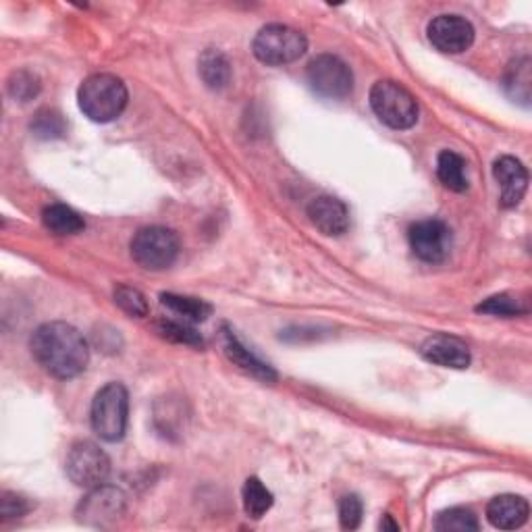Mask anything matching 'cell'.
I'll return each instance as SVG.
<instances>
[{"instance_id":"cell-1","label":"cell","mask_w":532,"mask_h":532,"mask_svg":"<svg viewBox=\"0 0 532 532\" xmlns=\"http://www.w3.org/2000/svg\"><path fill=\"white\" fill-rule=\"evenodd\" d=\"M32 356L55 379L82 375L90 362V348L84 335L67 323H46L38 327L30 341Z\"/></svg>"},{"instance_id":"cell-2","label":"cell","mask_w":532,"mask_h":532,"mask_svg":"<svg viewBox=\"0 0 532 532\" xmlns=\"http://www.w3.org/2000/svg\"><path fill=\"white\" fill-rule=\"evenodd\" d=\"M127 88L117 75L96 73L86 77L77 92L82 113L94 123H111L127 106Z\"/></svg>"},{"instance_id":"cell-3","label":"cell","mask_w":532,"mask_h":532,"mask_svg":"<svg viewBox=\"0 0 532 532\" xmlns=\"http://www.w3.org/2000/svg\"><path fill=\"white\" fill-rule=\"evenodd\" d=\"M252 50L260 63L279 67L302 59L308 50V40L300 30L283 23H271L256 34Z\"/></svg>"},{"instance_id":"cell-4","label":"cell","mask_w":532,"mask_h":532,"mask_svg":"<svg viewBox=\"0 0 532 532\" xmlns=\"http://www.w3.org/2000/svg\"><path fill=\"white\" fill-rule=\"evenodd\" d=\"M127 414H129L127 389L121 383L104 385L92 402V429L100 439L117 443L125 437Z\"/></svg>"},{"instance_id":"cell-5","label":"cell","mask_w":532,"mask_h":532,"mask_svg":"<svg viewBox=\"0 0 532 532\" xmlns=\"http://www.w3.org/2000/svg\"><path fill=\"white\" fill-rule=\"evenodd\" d=\"M370 106L375 115L391 129H410L418 121L416 98L395 82H377L370 90Z\"/></svg>"},{"instance_id":"cell-6","label":"cell","mask_w":532,"mask_h":532,"mask_svg":"<svg viewBox=\"0 0 532 532\" xmlns=\"http://www.w3.org/2000/svg\"><path fill=\"white\" fill-rule=\"evenodd\" d=\"M131 258L146 271H165L179 256V237L167 227H144L131 239Z\"/></svg>"},{"instance_id":"cell-7","label":"cell","mask_w":532,"mask_h":532,"mask_svg":"<svg viewBox=\"0 0 532 532\" xmlns=\"http://www.w3.org/2000/svg\"><path fill=\"white\" fill-rule=\"evenodd\" d=\"M65 470L73 485L90 491L106 483L111 474V460L96 443L79 441L69 449Z\"/></svg>"},{"instance_id":"cell-8","label":"cell","mask_w":532,"mask_h":532,"mask_svg":"<svg viewBox=\"0 0 532 532\" xmlns=\"http://www.w3.org/2000/svg\"><path fill=\"white\" fill-rule=\"evenodd\" d=\"M306 79L314 94L329 100H343L354 90L352 69L335 55H321L310 61Z\"/></svg>"},{"instance_id":"cell-9","label":"cell","mask_w":532,"mask_h":532,"mask_svg":"<svg viewBox=\"0 0 532 532\" xmlns=\"http://www.w3.org/2000/svg\"><path fill=\"white\" fill-rule=\"evenodd\" d=\"M127 512V495L109 485H100L90 489V493L77 505V518L88 526L109 528L117 524Z\"/></svg>"},{"instance_id":"cell-10","label":"cell","mask_w":532,"mask_h":532,"mask_svg":"<svg viewBox=\"0 0 532 532\" xmlns=\"http://www.w3.org/2000/svg\"><path fill=\"white\" fill-rule=\"evenodd\" d=\"M408 242L412 254L429 264L443 262L451 250V229L439 219H424L408 229Z\"/></svg>"},{"instance_id":"cell-11","label":"cell","mask_w":532,"mask_h":532,"mask_svg":"<svg viewBox=\"0 0 532 532\" xmlns=\"http://www.w3.org/2000/svg\"><path fill=\"white\" fill-rule=\"evenodd\" d=\"M431 44L445 55H460L474 44V25L462 15H439L427 28Z\"/></svg>"},{"instance_id":"cell-12","label":"cell","mask_w":532,"mask_h":532,"mask_svg":"<svg viewBox=\"0 0 532 532\" xmlns=\"http://www.w3.org/2000/svg\"><path fill=\"white\" fill-rule=\"evenodd\" d=\"M493 177L499 183L501 196L499 204L503 208H514L522 202L528 190V171L514 156H501L493 165Z\"/></svg>"},{"instance_id":"cell-13","label":"cell","mask_w":532,"mask_h":532,"mask_svg":"<svg viewBox=\"0 0 532 532\" xmlns=\"http://www.w3.org/2000/svg\"><path fill=\"white\" fill-rule=\"evenodd\" d=\"M420 354L437 366L454 368V370L468 368L472 360L468 345L462 339L454 335H445V333H437L424 341Z\"/></svg>"},{"instance_id":"cell-14","label":"cell","mask_w":532,"mask_h":532,"mask_svg":"<svg viewBox=\"0 0 532 532\" xmlns=\"http://www.w3.org/2000/svg\"><path fill=\"white\" fill-rule=\"evenodd\" d=\"M310 223L329 237H339L350 229V210L333 196L314 198L308 206Z\"/></svg>"},{"instance_id":"cell-15","label":"cell","mask_w":532,"mask_h":532,"mask_svg":"<svg viewBox=\"0 0 532 532\" xmlns=\"http://www.w3.org/2000/svg\"><path fill=\"white\" fill-rule=\"evenodd\" d=\"M223 352L235 366L248 372V375H252L264 383L277 381V372L269 364L262 362L256 354H252L229 327H223Z\"/></svg>"},{"instance_id":"cell-16","label":"cell","mask_w":532,"mask_h":532,"mask_svg":"<svg viewBox=\"0 0 532 532\" xmlns=\"http://www.w3.org/2000/svg\"><path fill=\"white\" fill-rule=\"evenodd\" d=\"M530 516L528 501L520 495H499L489 501L487 518L495 528L516 530L526 524Z\"/></svg>"},{"instance_id":"cell-17","label":"cell","mask_w":532,"mask_h":532,"mask_svg":"<svg viewBox=\"0 0 532 532\" xmlns=\"http://www.w3.org/2000/svg\"><path fill=\"white\" fill-rule=\"evenodd\" d=\"M198 73L210 90H223L231 82V65L221 50L208 48L200 55Z\"/></svg>"},{"instance_id":"cell-18","label":"cell","mask_w":532,"mask_h":532,"mask_svg":"<svg viewBox=\"0 0 532 532\" xmlns=\"http://www.w3.org/2000/svg\"><path fill=\"white\" fill-rule=\"evenodd\" d=\"M42 223L44 227L55 233V235H77L86 229V223L82 219L79 212H75L73 208L65 206V204H50L44 208L42 212Z\"/></svg>"},{"instance_id":"cell-19","label":"cell","mask_w":532,"mask_h":532,"mask_svg":"<svg viewBox=\"0 0 532 532\" xmlns=\"http://www.w3.org/2000/svg\"><path fill=\"white\" fill-rule=\"evenodd\" d=\"M437 177L451 192H466L468 177H466V161L451 150H443L437 158Z\"/></svg>"},{"instance_id":"cell-20","label":"cell","mask_w":532,"mask_h":532,"mask_svg":"<svg viewBox=\"0 0 532 532\" xmlns=\"http://www.w3.org/2000/svg\"><path fill=\"white\" fill-rule=\"evenodd\" d=\"M161 304L177 314L185 323H204L212 314V306L198 298L177 296V294H161Z\"/></svg>"},{"instance_id":"cell-21","label":"cell","mask_w":532,"mask_h":532,"mask_svg":"<svg viewBox=\"0 0 532 532\" xmlns=\"http://www.w3.org/2000/svg\"><path fill=\"white\" fill-rule=\"evenodd\" d=\"M530 84H532V73H530V61L528 59H518L514 61L503 77L505 92H508L514 100L528 104L530 100Z\"/></svg>"},{"instance_id":"cell-22","label":"cell","mask_w":532,"mask_h":532,"mask_svg":"<svg viewBox=\"0 0 532 532\" xmlns=\"http://www.w3.org/2000/svg\"><path fill=\"white\" fill-rule=\"evenodd\" d=\"M242 497H244V510H246V514L250 518H254V520L262 518L266 512H269L273 508V503H275L273 493L269 489H266L262 485L260 478H256V476L248 478L246 485H244Z\"/></svg>"},{"instance_id":"cell-23","label":"cell","mask_w":532,"mask_h":532,"mask_svg":"<svg viewBox=\"0 0 532 532\" xmlns=\"http://www.w3.org/2000/svg\"><path fill=\"white\" fill-rule=\"evenodd\" d=\"M156 333L161 335L163 339L171 341V343H179V345H192V348H202L204 339L202 335L185 321H158L154 323Z\"/></svg>"},{"instance_id":"cell-24","label":"cell","mask_w":532,"mask_h":532,"mask_svg":"<svg viewBox=\"0 0 532 532\" xmlns=\"http://www.w3.org/2000/svg\"><path fill=\"white\" fill-rule=\"evenodd\" d=\"M7 90H9V96L13 100H19V102H30L34 100L40 90H42V84H40V77L28 69H19V71H13L9 82H7Z\"/></svg>"},{"instance_id":"cell-25","label":"cell","mask_w":532,"mask_h":532,"mask_svg":"<svg viewBox=\"0 0 532 532\" xmlns=\"http://www.w3.org/2000/svg\"><path fill=\"white\" fill-rule=\"evenodd\" d=\"M30 127H32L34 136L40 140H59L67 133V123H65L63 115H59L57 111H50V109L38 111Z\"/></svg>"},{"instance_id":"cell-26","label":"cell","mask_w":532,"mask_h":532,"mask_svg":"<svg viewBox=\"0 0 532 532\" xmlns=\"http://www.w3.org/2000/svg\"><path fill=\"white\" fill-rule=\"evenodd\" d=\"M435 528L439 532H470L481 528V524H478L474 512L466 508H451L437 516Z\"/></svg>"},{"instance_id":"cell-27","label":"cell","mask_w":532,"mask_h":532,"mask_svg":"<svg viewBox=\"0 0 532 532\" xmlns=\"http://www.w3.org/2000/svg\"><path fill=\"white\" fill-rule=\"evenodd\" d=\"M476 312L491 314V316L512 318V316L526 314V306L522 304V300H518V298H514V296L499 294V296H491V298H487L483 304H478V306H476Z\"/></svg>"},{"instance_id":"cell-28","label":"cell","mask_w":532,"mask_h":532,"mask_svg":"<svg viewBox=\"0 0 532 532\" xmlns=\"http://www.w3.org/2000/svg\"><path fill=\"white\" fill-rule=\"evenodd\" d=\"M115 304L129 316L144 318L148 316V302L146 296L140 289L129 287V285H119L115 289Z\"/></svg>"},{"instance_id":"cell-29","label":"cell","mask_w":532,"mask_h":532,"mask_svg":"<svg viewBox=\"0 0 532 532\" xmlns=\"http://www.w3.org/2000/svg\"><path fill=\"white\" fill-rule=\"evenodd\" d=\"M362 501L358 495H345L339 501V522L345 530H356L362 522Z\"/></svg>"},{"instance_id":"cell-30","label":"cell","mask_w":532,"mask_h":532,"mask_svg":"<svg viewBox=\"0 0 532 532\" xmlns=\"http://www.w3.org/2000/svg\"><path fill=\"white\" fill-rule=\"evenodd\" d=\"M28 512H30L28 499H23L15 493L0 495V516H3V520H15V518L25 516Z\"/></svg>"},{"instance_id":"cell-31","label":"cell","mask_w":532,"mask_h":532,"mask_svg":"<svg viewBox=\"0 0 532 532\" xmlns=\"http://www.w3.org/2000/svg\"><path fill=\"white\" fill-rule=\"evenodd\" d=\"M381 528H383V530H399V526L391 520V516H385V518L381 520Z\"/></svg>"}]
</instances>
